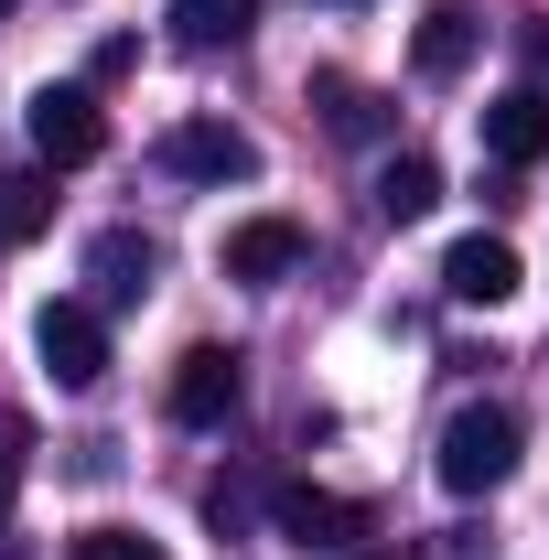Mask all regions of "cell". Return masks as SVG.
I'll use <instances>...</instances> for the list:
<instances>
[{"label": "cell", "instance_id": "1", "mask_svg": "<svg viewBox=\"0 0 549 560\" xmlns=\"http://www.w3.org/2000/svg\"><path fill=\"white\" fill-rule=\"evenodd\" d=\"M517 453H528V420L506 410V399H475V410L442 420V453H431V475L453 495H495L506 475H517Z\"/></svg>", "mask_w": 549, "mask_h": 560}, {"label": "cell", "instance_id": "2", "mask_svg": "<svg viewBox=\"0 0 549 560\" xmlns=\"http://www.w3.org/2000/svg\"><path fill=\"white\" fill-rule=\"evenodd\" d=\"M33 355H44L55 388H97V377H108V324H97V302H44V313H33Z\"/></svg>", "mask_w": 549, "mask_h": 560}, {"label": "cell", "instance_id": "3", "mask_svg": "<svg viewBox=\"0 0 549 560\" xmlns=\"http://www.w3.org/2000/svg\"><path fill=\"white\" fill-rule=\"evenodd\" d=\"M33 151H44V173L97 162V151H108V108H97V86H44V97H33Z\"/></svg>", "mask_w": 549, "mask_h": 560}, {"label": "cell", "instance_id": "4", "mask_svg": "<svg viewBox=\"0 0 549 560\" xmlns=\"http://www.w3.org/2000/svg\"><path fill=\"white\" fill-rule=\"evenodd\" d=\"M162 173H184V184H248L259 173V140L226 130V119H173L162 130Z\"/></svg>", "mask_w": 549, "mask_h": 560}, {"label": "cell", "instance_id": "5", "mask_svg": "<svg viewBox=\"0 0 549 560\" xmlns=\"http://www.w3.org/2000/svg\"><path fill=\"white\" fill-rule=\"evenodd\" d=\"M270 528L280 539H302V550H355V539H366V528H377V517H366V506H355V495H335V486H280L270 495Z\"/></svg>", "mask_w": 549, "mask_h": 560}, {"label": "cell", "instance_id": "6", "mask_svg": "<svg viewBox=\"0 0 549 560\" xmlns=\"http://www.w3.org/2000/svg\"><path fill=\"white\" fill-rule=\"evenodd\" d=\"M237 399H248V366L226 346H195L173 366V399H162V410L184 420V431H215V420H237Z\"/></svg>", "mask_w": 549, "mask_h": 560}, {"label": "cell", "instance_id": "7", "mask_svg": "<svg viewBox=\"0 0 549 560\" xmlns=\"http://www.w3.org/2000/svg\"><path fill=\"white\" fill-rule=\"evenodd\" d=\"M226 280H248V291H270V280H291L302 270V226L291 215H248V226H226Z\"/></svg>", "mask_w": 549, "mask_h": 560}, {"label": "cell", "instance_id": "8", "mask_svg": "<svg viewBox=\"0 0 549 560\" xmlns=\"http://www.w3.org/2000/svg\"><path fill=\"white\" fill-rule=\"evenodd\" d=\"M484 151L506 162V173H528L549 151V86H506V97H484Z\"/></svg>", "mask_w": 549, "mask_h": 560}, {"label": "cell", "instance_id": "9", "mask_svg": "<svg viewBox=\"0 0 549 560\" xmlns=\"http://www.w3.org/2000/svg\"><path fill=\"white\" fill-rule=\"evenodd\" d=\"M442 291H453V302H484V313H495V302H517V248H506V237H453Z\"/></svg>", "mask_w": 549, "mask_h": 560}, {"label": "cell", "instance_id": "10", "mask_svg": "<svg viewBox=\"0 0 549 560\" xmlns=\"http://www.w3.org/2000/svg\"><path fill=\"white\" fill-rule=\"evenodd\" d=\"M475 44H484L475 11H431V22L410 33V75H420V86H453V75L475 66Z\"/></svg>", "mask_w": 549, "mask_h": 560}, {"label": "cell", "instance_id": "11", "mask_svg": "<svg viewBox=\"0 0 549 560\" xmlns=\"http://www.w3.org/2000/svg\"><path fill=\"white\" fill-rule=\"evenodd\" d=\"M431 206H442V162H431V151H388V162H377V215H388V226H420Z\"/></svg>", "mask_w": 549, "mask_h": 560}, {"label": "cell", "instance_id": "12", "mask_svg": "<svg viewBox=\"0 0 549 560\" xmlns=\"http://www.w3.org/2000/svg\"><path fill=\"white\" fill-rule=\"evenodd\" d=\"M151 270H162V259H151V237H140V226H108V237L86 248V280H97V302H140V291H151Z\"/></svg>", "mask_w": 549, "mask_h": 560}, {"label": "cell", "instance_id": "13", "mask_svg": "<svg viewBox=\"0 0 549 560\" xmlns=\"http://www.w3.org/2000/svg\"><path fill=\"white\" fill-rule=\"evenodd\" d=\"M55 226V184L44 173H0V248H33Z\"/></svg>", "mask_w": 549, "mask_h": 560}, {"label": "cell", "instance_id": "14", "mask_svg": "<svg viewBox=\"0 0 549 560\" xmlns=\"http://www.w3.org/2000/svg\"><path fill=\"white\" fill-rule=\"evenodd\" d=\"M313 108H324V130H335V140H377V130H388V108H377L355 75H313Z\"/></svg>", "mask_w": 549, "mask_h": 560}, {"label": "cell", "instance_id": "15", "mask_svg": "<svg viewBox=\"0 0 549 560\" xmlns=\"http://www.w3.org/2000/svg\"><path fill=\"white\" fill-rule=\"evenodd\" d=\"M248 22H259V0H173L184 44H248Z\"/></svg>", "mask_w": 549, "mask_h": 560}, {"label": "cell", "instance_id": "16", "mask_svg": "<svg viewBox=\"0 0 549 560\" xmlns=\"http://www.w3.org/2000/svg\"><path fill=\"white\" fill-rule=\"evenodd\" d=\"M75 560H173V550H162V539H140V528H86Z\"/></svg>", "mask_w": 549, "mask_h": 560}, {"label": "cell", "instance_id": "17", "mask_svg": "<svg viewBox=\"0 0 549 560\" xmlns=\"http://www.w3.org/2000/svg\"><path fill=\"white\" fill-rule=\"evenodd\" d=\"M22 442H33L22 410H0V517H11V495H22Z\"/></svg>", "mask_w": 549, "mask_h": 560}, {"label": "cell", "instance_id": "18", "mask_svg": "<svg viewBox=\"0 0 549 560\" xmlns=\"http://www.w3.org/2000/svg\"><path fill=\"white\" fill-rule=\"evenodd\" d=\"M335 11H355V0H335Z\"/></svg>", "mask_w": 549, "mask_h": 560}, {"label": "cell", "instance_id": "19", "mask_svg": "<svg viewBox=\"0 0 549 560\" xmlns=\"http://www.w3.org/2000/svg\"><path fill=\"white\" fill-rule=\"evenodd\" d=\"M0 11H11V0H0Z\"/></svg>", "mask_w": 549, "mask_h": 560}]
</instances>
